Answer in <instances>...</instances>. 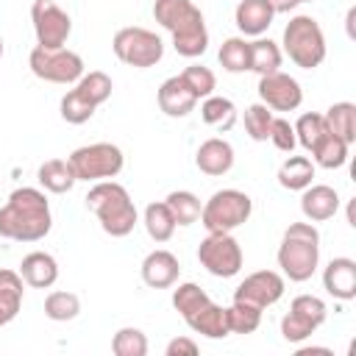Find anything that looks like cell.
<instances>
[{"label":"cell","instance_id":"cell-1","mask_svg":"<svg viewBox=\"0 0 356 356\" xmlns=\"http://www.w3.org/2000/svg\"><path fill=\"white\" fill-rule=\"evenodd\" d=\"M53 214L42 189L19 186L0 206V236L11 242H39L50 234Z\"/></svg>","mask_w":356,"mask_h":356},{"label":"cell","instance_id":"cell-2","mask_svg":"<svg viewBox=\"0 0 356 356\" xmlns=\"http://www.w3.org/2000/svg\"><path fill=\"white\" fill-rule=\"evenodd\" d=\"M275 261L284 278L295 284L309 281L320 264V231L314 228V222H292L281 236Z\"/></svg>","mask_w":356,"mask_h":356},{"label":"cell","instance_id":"cell-3","mask_svg":"<svg viewBox=\"0 0 356 356\" xmlns=\"http://www.w3.org/2000/svg\"><path fill=\"white\" fill-rule=\"evenodd\" d=\"M86 209L97 217L100 228L108 236H128L139 220L136 206L128 195V189L117 181H97L86 192Z\"/></svg>","mask_w":356,"mask_h":356},{"label":"cell","instance_id":"cell-4","mask_svg":"<svg viewBox=\"0 0 356 356\" xmlns=\"http://www.w3.org/2000/svg\"><path fill=\"white\" fill-rule=\"evenodd\" d=\"M284 53L289 56V61L300 70H314L325 61V33L320 28V22L309 14H295L286 25H284Z\"/></svg>","mask_w":356,"mask_h":356},{"label":"cell","instance_id":"cell-5","mask_svg":"<svg viewBox=\"0 0 356 356\" xmlns=\"http://www.w3.org/2000/svg\"><path fill=\"white\" fill-rule=\"evenodd\" d=\"M250 211H253L250 195L239 189H220L203 203L200 222L209 234H231L250 220Z\"/></svg>","mask_w":356,"mask_h":356},{"label":"cell","instance_id":"cell-6","mask_svg":"<svg viewBox=\"0 0 356 356\" xmlns=\"http://www.w3.org/2000/svg\"><path fill=\"white\" fill-rule=\"evenodd\" d=\"M67 161L72 164V172L78 181H108V178H117L122 172V164H125V156L117 145L111 142H92V145H83V147H75Z\"/></svg>","mask_w":356,"mask_h":356},{"label":"cell","instance_id":"cell-7","mask_svg":"<svg viewBox=\"0 0 356 356\" xmlns=\"http://www.w3.org/2000/svg\"><path fill=\"white\" fill-rule=\"evenodd\" d=\"M111 50L114 56L128 64V67H136V70H147V67H156L164 56V42L159 33L147 31V28H139V25H128V28H120L111 39Z\"/></svg>","mask_w":356,"mask_h":356},{"label":"cell","instance_id":"cell-8","mask_svg":"<svg viewBox=\"0 0 356 356\" xmlns=\"http://www.w3.org/2000/svg\"><path fill=\"white\" fill-rule=\"evenodd\" d=\"M28 67L39 81L47 83H75L83 75V58L67 47L47 50L36 44L28 56Z\"/></svg>","mask_w":356,"mask_h":356},{"label":"cell","instance_id":"cell-9","mask_svg":"<svg viewBox=\"0 0 356 356\" xmlns=\"http://www.w3.org/2000/svg\"><path fill=\"white\" fill-rule=\"evenodd\" d=\"M197 261L214 278H234L242 270L245 256L234 234H206L197 245Z\"/></svg>","mask_w":356,"mask_h":356},{"label":"cell","instance_id":"cell-10","mask_svg":"<svg viewBox=\"0 0 356 356\" xmlns=\"http://www.w3.org/2000/svg\"><path fill=\"white\" fill-rule=\"evenodd\" d=\"M31 22H33L36 44L47 47V50L64 47L70 33H72V19L56 0H33L31 3Z\"/></svg>","mask_w":356,"mask_h":356},{"label":"cell","instance_id":"cell-11","mask_svg":"<svg viewBox=\"0 0 356 356\" xmlns=\"http://www.w3.org/2000/svg\"><path fill=\"white\" fill-rule=\"evenodd\" d=\"M284 289H286V281H284L281 273H275V270H256V273L245 275V281L234 289V300L259 306L264 312L267 306H273V303H278L284 298Z\"/></svg>","mask_w":356,"mask_h":356},{"label":"cell","instance_id":"cell-12","mask_svg":"<svg viewBox=\"0 0 356 356\" xmlns=\"http://www.w3.org/2000/svg\"><path fill=\"white\" fill-rule=\"evenodd\" d=\"M259 97L273 111H295L303 103V89L292 75L275 70L259 78Z\"/></svg>","mask_w":356,"mask_h":356},{"label":"cell","instance_id":"cell-13","mask_svg":"<svg viewBox=\"0 0 356 356\" xmlns=\"http://www.w3.org/2000/svg\"><path fill=\"white\" fill-rule=\"evenodd\" d=\"M142 281L153 289H167V286H175L178 275H181V264H178V256L159 248V250H150L145 259H142Z\"/></svg>","mask_w":356,"mask_h":356},{"label":"cell","instance_id":"cell-14","mask_svg":"<svg viewBox=\"0 0 356 356\" xmlns=\"http://www.w3.org/2000/svg\"><path fill=\"white\" fill-rule=\"evenodd\" d=\"M323 289L337 300L356 298V261L348 256H337L323 270Z\"/></svg>","mask_w":356,"mask_h":356},{"label":"cell","instance_id":"cell-15","mask_svg":"<svg viewBox=\"0 0 356 356\" xmlns=\"http://www.w3.org/2000/svg\"><path fill=\"white\" fill-rule=\"evenodd\" d=\"M300 211L309 222H325L339 211V195L328 184H309L300 195Z\"/></svg>","mask_w":356,"mask_h":356},{"label":"cell","instance_id":"cell-16","mask_svg":"<svg viewBox=\"0 0 356 356\" xmlns=\"http://www.w3.org/2000/svg\"><path fill=\"white\" fill-rule=\"evenodd\" d=\"M156 100H159V108H161L167 117H175V120L186 117V114L195 111V106H197V97L192 95V89L184 83L181 75H170V78L159 86Z\"/></svg>","mask_w":356,"mask_h":356},{"label":"cell","instance_id":"cell-17","mask_svg":"<svg viewBox=\"0 0 356 356\" xmlns=\"http://www.w3.org/2000/svg\"><path fill=\"white\" fill-rule=\"evenodd\" d=\"M195 164L203 175H225L231 167H234V147L228 139H220V136H211L206 142H200L197 153H195Z\"/></svg>","mask_w":356,"mask_h":356},{"label":"cell","instance_id":"cell-18","mask_svg":"<svg viewBox=\"0 0 356 356\" xmlns=\"http://www.w3.org/2000/svg\"><path fill=\"white\" fill-rule=\"evenodd\" d=\"M273 17L275 11L270 0H239L234 8V22L245 36H261L273 25Z\"/></svg>","mask_w":356,"mask_h":356},{"label":"cell","instance_id":"cell-19","mask_svg":"<svg viewBox=\"0 0 356 356\" xmlns=\"http://www.w3.org/2000/svg\"><path fill=\"white\" fill-rule=\"evenodd\" d=\"M153 19H156L164 31L175 33V31H181V28H186V25H192V22H197V19H203V14H200V8H197L192 0H156V3H153Z\"/></svg>","mask_w":356,"mask_h":356},{"label":"cell","instance_id":"cell-20","mask_svg":"<svg viewBox=\"0 0 356 356\" xmlns=\"http://www.w3.org/2000/svg\"><path fill=\"white\" fill-rule=\"evenodd\" d=\"M19 275L33 289H50L58 281V261L44 250H33V253L22 256Z\"/></svg>","mask_w":356,"mask_h":356},{"label":"cell","instance_id":"cell-21","mask_svg":"<svg viewBox=\"0 0 356 356\" xmlns=\"http://www.w3.org/2000/svg\"><path fill=\"white\" fill-rule=\"evenodd\" d=\"M186 325L195 331V334H203L209 339H225L231 331H228V312L225 306L209 300L206 306H200L192 317H186Z\"/></svg>","mask_w":356,"mask_h":356},{"label":"cell","instance_id":"cell-22","mask_svg":"<svg viewBox=\"0 0 356 356\" xmlns=\"http://www.w3.org/2000/svg\"><path fill=\"white\" fill-rule=\"evenodd\" d=\"M36 181H39V186L44 192H53V195H64V192H70L78 184V178L72 172V164L67 159H47L39 167Z\"/></svg>","mask_w":356,"mask_h":356},{"label":"cell","instance_id":"cell-23","mask_svg":"<svg viewBox=\"0 0 356 356\" xmlns=\"http://www.w3.org/2000/svg\"><path fill=\"white\" fill-rule=\"evenodd\" d=\"M314 178V161L309 156H289L278 167V184L289 192H303Z\"/></svg>","mask_w":356,"mask_h":356},{"label":"cell","instance_id":"cell-24","mask_svg":"<svg viewBox=\"0 0 356 356\" xmlns=\"http://www.w3.org/2000/svg\"><path fill=\"white\" fill-rule=\"evenodd\" d=\"M172 47H175V53L184 56V58H197V56H203L206 47H209L206 19H197V22H192V25L175 31V33H172Z\"/></svg>","mask_w":356,"mask_h":356},{"label":"cell","instance_id":"cell-25","mask_svg":"<svg viewBox=\"0 0 356 356\" xmlns=\"http://www.w3.org/2000/svg\"><path fill=\"white\" fill-rule=\"evenodd\" d=\"M200 120L217 131H231L236 122V106L222 95H209L200 103Z\"/></svg>","mask_w":356,"mask_h":356},{"label":"cell","instance_id":"cell-26","mask_svg":"<svg viewBox=\"0 0 356 356\" xmlns=\"http://www.w3.org/2000/svg\"><path fill=\"white\" fill-rule=\"evenodd\" d=\"M323 120H325V128H328L334 136H339V139L348 142V145L356 142V106H353V103L342 100V103L328 106V111L323 114Z\"/></svg>","mask_w":356,"mask_h":356},{"label":"cell","instance_id":"cell-27","mask_svg":"<svg viewBox=\"0 0 356 356\" xmlns=\"http://www.w3.org/2000/svg\"><path fill=\"white\" fill-rule=\"evenodd\" d=\"M281 61H284V53L273 39L256 36L250 42V72H256L259 78L281 70Z\"/></svg>","mask_w":356,"mask_h":356},{"label":"cell","instance_id":"cell-28","mask_svg":"<svg viewBox=\"0 0 356 356\" xmlns=\"http://www.w3.org/2000/svg\"><path fill=\"white\" fill-rule=\"evenodd\" d=\"M142 222H145V231H147V236L153 242H170L172 234H175V228H178L175 220H172V211L167 209L164 200L161 203H147Z\"/></svg>","mask_w":356,"mask_h":356},{"label":"cell","instance_id":"cell-29","mask_svg":"<svg viewBox=\"0 0 356 356\" xmlns=\"http://www.w3.org/2000/svg\"><path fill=\"white\" fill-rule=\"evenodd\" d=\"M164 203H167V209L172 211L175 225H192V222L200 220L203 203H200V197H197L195 192H189V189H175V192H170V195L164 197Z\"/></svg>","mask_w":356,"mask_h":356},{"label":"cell","instance_id":"cell-30","mask_svg":"<svg viewBox=\"0 0 356 356\" xmlns=\"http://www.w3.org/2000/svg\"><path fill=\"white\" fill-rule=\"evenodd\" d=\"M220 64L225 72H248L250 70V42H245V36H231L220 44V53H217Z\"/></svg>","mask_w":356,"mask_h":356},{"label":"cell","instance_id":"cell-31","mask_svg":"<svg viewBox=\"0 0 356 356\" xmlns=\"http://www.w3.org/2000/svg\"><path fill=\"white\" fill-rule=\"evenodd\" d=\"M348 150H350V145L342 142L339 136H334V134L328 131V134L320 139V145L312 150V159H314V164L323 167V170H339V167H345V161H348Z\"/></svg>","mask_w":356,"mask_h":356},{"label":"cell","instance_id":"cell-32","mask_svg":"<svg viewBox=\"0 0 356 356\" xmlns=\"http://www.w3.org/2000/svg\"><path fill=\"white\" fill-rule=\"evenodd\" d=\"M81 314V298L75 292H64V289H53L44 298V317L53 323H67L75 320Z\"/></svg>","mask_w":356,"mask_h":356},{"label":"cell","instance_id":"cell-33","mask_svg":"<svg viewBox=\"0 0 356 356\" xmlns=\"http://www.w3.org/2000/svg\"><path fill=\"white\" fill-rule=\"evenodd\" d=\"M75 89H78L89 103L103 106V103L111 97L114 83H111V78H108L103 70H92V72H83V75L75 81Z\"/></svg>","mask_w":356,"mask_h":356},{"label":"cell","instance_id":"cell-34","mask_svg":"<svg viewBox=\"0 0 356 356\" xmlns=\"http://www.w3.org/2000/svg\"><path fill=\"white\" fill-rule=\"evenodd\" d=\"M95 111H97V106L89 103L78 89H70V92L61 97V103H58V114H61V120L70 122V125H83V122H89V120L95 117Z\"/></svg>","mask_w":356,"mask_h":356},{"label":"cell","instance_id":"cell-35","mask_svg":"<svg viewBox=\"0 0 356 356\" xmlns=\"http://www.w3.org/2000/svg\"><path fill=\"white\" fill-rule=\"evenodd\" d=\"M292 128H295V139H298V145H300L303 150H309V153H312V150L320 145V139L328 134L325 120H323V114H317V111L300 114L298 122H295Z\"/></svg>","mask_w":356,"mask_h":356},{"label":"cell","instance_id":"cell-36","mask_svg":"<svg viewBox=\"0 0 356 356\" xmlns=\"http://www.w3.org/2000/svg\"><path fill=\"white\" fill-rule=\"evenodd\" d=\"M211 298L206 295V289H200L197 284H192V281H184V284H178L175 289H172V309L186 320V317H192L200 306H206Z\"/></svg>","mask_w":356,"mask_h":356},{"label":"cell","instance_id":"cell-37","mask_svg":"<svg viewBox=\"0 0 356 356\" xmlns=\"http://www.w3.org/2000/svg\"><path fill=\"white\" fill-rule=\"evenodd\" d=\"M225 312H228V331L231 334H253L261 325V309L259 306L234 300L231 306H225Z\"/></svg>","mask_w":356,"mask_h":356},{"label":"cell","instance_id":"cell-38","mask_svg":"<svg viewBox=\"0 0 356 356\" xmlns=\"http://www.w3.org/2000/svg\"><path fill=\"white\" fill-rule=\"evenodd\" d=\"M273 108L264 103H253L245 108V131L253 142H267L270 139V125H273Z\"/></svg>","mask_w":356,"mask_h":356},{"label":"cell","instance_id":"cell-39","mask_svg":"<svg viewBox=\"0 0 356 356\" xmlns=\"http://www.w3.org/2000/svg\"><path fill=\"white\" fill-rule=\"evenodd\" d=\"M111 350L117 356H145L147 353V337H145V331L125 325L111 337Z\"/></svg>","mask_w":356,"mask_h":356},{"label":"cell","instance_id":"cell-40","mask_svg":"<svg viewBox=\"0 0 356 356\" xmlns=\"http://www.w3.org/2000/svg\"><path fill=\"white\" fill-rule=\"evenodd\" d=\"M22 275H19V270H8V267H3L0 270V303L17 317V312H19V306H22Z\"/></svg>","mask_w":356,"mask_h":356},{"label":"cell","instance_id":"cell-41","mask_svg":"<svg viewBox=\"0 0 356 356\" xmlns=\"http://www.w3.org/2000/svg\"><path fill=\"white\" fill-rule=\"evenodd\" d=\"M178 75L184 78V83L192 89V95H195L197 100L214 95V89H217V78H214V72H211L209 67H203V64H189V67H186L184 72H178Z\"/></svg>","mask_w":356,"mask_h":356},{"label":"cell","instance_id":"cell-42","mask_svg":"<svg viewBox=\"0 0 356 356\" xmlns=\"http://www.w3.org/2000/svg\"><path fill=\"white\" fill-rule=\"evenodd\" d=\"M289 312H295V314L306 317V320H309V323H314L317 328H320V325L325 323V317H328L325 300H323V298H317V295H298V298H292Z\"/></svg>","mask_w":356,"mask_h":356},{"label":"cell","instance_id":"cell-43","mask_svg":"<svg viewBox=\"0 0 356 356\" xmlns=\"http://www.w3.org/2000/svg\"><path fill=\"white\" fill-rule=\"evenodd\" d=\"M314 331H317V325L309 323L306 317L295 314V312H286V314L281 317V337H284L286 342H295V345H298V342L309 339Z\"/></svg>","mask_w":356,"mask_h":356},{"label":"cell","instance_id":"cell-44","mask_svg":"<svg viewBox=\"0 0 356 356\" xmlns=\"http://www.w3.org/2000/svg\"><path fill=\"white\" fill-rule=\"evenodd\" d=\"M270 142H273L278 150H284V153H292V150H295L298 139H295V128H292V122H289L286 117H273Z\"/></svg>","mask_w":356,"mask_h":356},{"label":"cell","instance_id":"cell-45","mask_svg":"<svg viewBox=\"0 0 356 356\" xmlns=\"http://www.w3.org/2000/svg\"><path fill=\"white\" fill-rule=\"evenodd\" d=\"M164 353H167V356H195V353H197V342L189 339V337H175V339L167 342Z\"/></svg>","mask_w":356,"mask_h":356},{"label":"cell","instance_id":"cell-46","mask_svg":"<svg viewBox=\"0 0 356 356\" xmlns=\"http://www.w3.org/2000/svg\"><path fill=\"white\" fill-rule=\"evenodd\" d=\"M270 6H273L275 14H289L300 6V0H270Z\"/></svg>","mask_w":356,"mask_h":356},{"label":"cell","instance_id":"cell-47","mask_svg":"<svg viewBox=\"0 0 356 356\" xmlns=\"http://www.w3.org/2000/svg\"><path fill=\"white\" fill-rule=\"evenodd\" d=\"M309 353H325V356H331V350L328 348H298V356H309Z\"/></svg>","mask_w":356,"mask_h":356},{"label":"cell","instance_id":"cell-48","mask_svg":"<svg viewBox=\"0 0 356 356\" xmlns=\"http://www.w3.org/2000/svg\"><path fill=\"white\" fill-rule=\"evenodd\" d=\"M11 320H14V314H11V312H8V309L0 303V328H3V325H8Z\"/></svg>","mask_w":356,"mask_h":356},{"label":"cell","instance_id":"cell-49","mask_svg":"<svg viewBox=\"0 0 356 356\" xmlns=\"http://www.w3.org/2000/svg\"><path fill=\"white\" fill-rule=\"evenodd\" d=\"M353 19H356V8H350L348 11V19H345V25H348V36L353 39Z\"/></svg>","mask_w":356,"mask_h":356},{"label":"cell","instance_id":"cell-50","mask_svg":"<svg viewBox=\"0 0 356 356\" xmlns=\"http://www.w3.org/2000/svg\"><path fill=\"white\" fill-rule=\"evenodd\" d=\"M0 58H3V36H0Z\"/></svg>","mask_w":356,"mask_h":356},{"label":"cell","instance_id":"cell-51","mask_svg":"<svg viewBox=\"0 0 356 356\" xmlns=\"http://www.w3.org/2000/svg\"><path fill=\"white\" fill-rule=\"evenodd\" d=\"M300 3H312V0H300Z\"/></svg>","mask_w":356,"mask_h":356}]
</instances>
